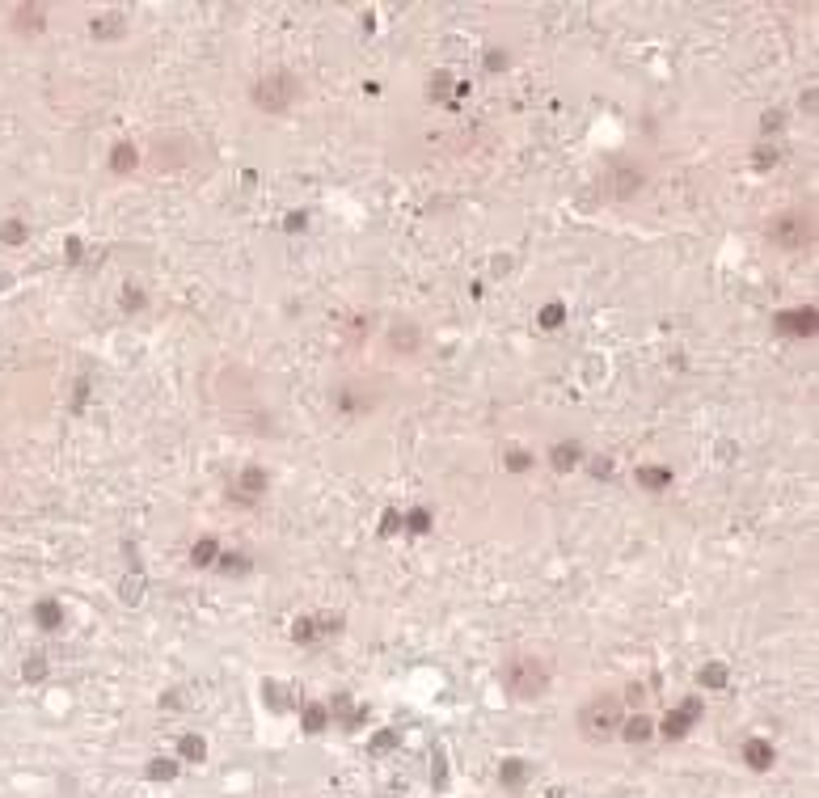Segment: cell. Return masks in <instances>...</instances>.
<instances>
[{"instance_id":"6da1fadb","label":"cell","mask_w":819,"mask_h":798,"mask_svg":"<svg viewBox=\"0 0 819 798\" xmlns=\"http://www.w3.org/2000/svg\"><path fill=\"white\" fill-rule=\"evenodd\" d=\"M503 689L515 701H536L549 689V672H545L541 659H515V663L503 668Z\"/></svg>"},{"instance_id":"7a4b0ae2","label":"cell","mask_w":819,"mask_h":798,"mask_svg":"<svg viewBox=\"0 0 819 798\" xmlns=\"http://www.w3.org/2000/svg\"><path fill=\"white\" fill-rule=\"evenodd\" d=\"M296 97H300V80H296L292 72H266V76L254 85V106H258V110H266V114H283V110H292V106H296Z\"/></svg>"},{"instance_id":"3957f363","label":"cell","mask_w":819,"mask_h":798,"mask_svg":"<svg viewBox=\"0 0 819 798\" xmlns=\"http://www.w3.org/2000/svg\"><path fill=\"white\" fill-rule=\"evenodd\" d=\"M621 723H625V714H621V701H617V697H596V701H587L583 714H579V731H583L591 744L612 739V735L621 731Z\"/></svg>"},{"instance_id":"277c9868","label":"cell","mask_w":819,"mask_h":798,"mask_svg":"<svg viewBox=\"0 0 819 798\" xmlns=\"http://www.w3.org/2000/svg\"><path fill=\"white\" fill-rule=\"evenodd\" d=\"M769 237H773V245H782V250H807V245L815 241L811 211H786V216H777L773 228H769Z\"/></svg>"},{"instance_id":"5b68a950","label":"cell","mask_w":819,"mask_h":798,"mask_svg":"<svg viewBox=\"0 0 819 798\" xmlns=\"http://www.w3.org/2000/svg\"><path fill=\"white\" fill-rule=\"evenodd\" d=\"M777 326L786 330V334H799V338H807V334H815V309L807 305V309H786V313H777Z\"/></svg>"},{"instance_id":"8992f818","label":"cell","mask_w":819,"mask_h":798,"mask_svg":"<svg viewBox=\"0 0 819 798\" xmlns=\"http://www.w3.org/2000/svg\"><path fill=\"white\" fill-rule=\"evenodd\" d=\"M266 486H271V477H266V469H258V465H250V469L241 473V481H237V498H245V503H254L258 494H266Z\"/></svg>"},{"instance_id":"52a82bcc","label":"cell","mask_w":819,"mask_h":798,"mask_svg":"<svg viewBox=\"0 0 819 798\" xmlns=\"http://www.w3.org/2000/svg\"><path fill=\"white\" fill-rule=\"evenodd\" d=\"M773 761H777V756H773V744H769V739H748V744H744V765H748V769L765 773V769H773Z\"/></svg>"},{"instance_id":"ba28073f","label":"cell","mask_w":819,"mask_h":798,"mask_svg":"<svg viewBox=\"0 0 819 798\" xmlns=\"http://www.w3.org/2000/svg\"><path fill=\"white\" fill-rule=\"evenodd\" d=\"M549 460H553V469L566 473V469H574V465L583 460V443H579V439H562V443L549 448Z\"/></svg>"},{"instance_id":"9c48e42d","label":"cell","mask_w":819,"mask_h":798,"mask_svg":"<svg viewBox=\"0 0 819 798\" xmlns=\"http://www.w3.org/2000/svg\"><path fill=\"white\" fill-rule=\"evenodd\" d=\"M617 735H621L625 744H646V739L655 735V723H651L646 714H634V718H625V723H621V731H617Z\"/></svg>"},{"instance_id":"30bf717a","label":"cell","mask_w":819,"mask_h":798,"mask_svg":"<svg viewBox=\"0 0 819 798\" xmlns=\"http://www.w3.org/2000/svg\"><path fill=\"white\" fill-rule=\"evenodd\" d=\"M693 723H697L693 714H684V710H672V714H667V718L659 723V735H663V739H684Z\"/></svg>"},{"instance_id":"8fae6325","label":"cell","mask_w":819,"mask_h":798,"mask_svg":"<svg viewBox=\"0 0 819 798\" xmlns=\"http://www.w3.org/2000/svg\"><path fill=\"white\" fill-rule=\"evenodd\" d=\"M34 621L51 634V630H59V625H63V608H59L55 600H38V604H34Z\"/></svg>"},{"instance_id":"7c38bea8","label":"cell","mask_w":819,"mask_h":798,"mask_svg":"<svg viewBox=\"0 0 819 798\" xmlns=\"http://www.w3.org/2000/svg\"><path fill=\"white\" fill-rule=\"evenodd\" d=\"M135 161H140V152H135V144H114V152H110V169L114 173H131L135 169Z\"/></svg>"},{"instance_id":"4fadbf2b","label":"cell","mask_w":819,"mask_h":798,"mask_svg":"<svg viewBox=\"0 0 819 798\" xmlns=\"http://www.w3.org/2000/svg\"><path fill=\"white\" fill-rule=\"evenodd\" d=\"M638 486H646V490H663V486H672V469L642 465V469H638Z\"/></svg>"},{"instance_id":"5bb4252c","label":"cell","mask_w":819,"mask_h":798,"mask_svg":"<svg viewBox=\"0 0 819 798\" xmlns=\"http://www.w3.org/2000/svg\"><path fill=\"white\" fill-rule=\"evenodd\" d=\"M216 558H220V549H216V541H211V536L195 541V549H190V562H195V566H211Z\"/></svg>"},{"instance_id":"9a60e30c","label":"cell","mask_w":819,"mask_h":798,"mask_svg":"<svg viewBox=\"0 0 819 798\" xmlns=\"http://www.w3.org/2000/svg\"><path fill=\"white\" fill-rule=\"evenodd\" d=\"M326 723H330V710H326V706H309V710H304V731H309V735H321Z\"/></svg>"},{"instance_id":"2e32d148","label":"cell","mask_w":819,"mask_h":798,"mask_svg":"<svg viewBox=\"0 0 819 798\" xmlns=\"http://www.w3.org/2000/svg\"><path fill=\"white\" fill-rule=\"evenodd\" d=\"M524 778H528L524 761H503V769H498V782L503 786H524Z\"/></svg>"},{"instance_id":"e0dca14e","label":"cell","mask_w":819,"mask_h":798,"mask_svg":"<svg viewBox=\"0 0 819 798\" xmlns=\"http://www.w3.org/2000/svg\"><path fill=\"white\" fill-rule=\"evenodd\" d=\"M17 30H42V8L38 4H21L17 8Z\"/></svg>"},{"instance_id":"ac0fdd59","label":"cell","mask_w":819,"mask_h":798,"mask_svg":"<svg viewBox=\"0 0 819 798\" xmlns=\"http://www.w3.org/2000/svg\"><path fill=\"white\" fill-rule=\"evenodd\" d=\"M536 321H541V330H558V326L566 321V305H558V300H553V305H545Z\"/></svg>"},{"instance_id":"d6986e66","label":"cell","mask_w":819,"mask_h":798,"mask_svg":"<svg viewBox=\"0 0 819 798\" xmlns=\"http://www.w3.org/2000/svg\"><path fill=\"white\" fill-rule=\"evenodd\" d=\"M178 752H182V761H203V756H207V744H203L199 735H182Z\"/></svg>"},{"instance_id":"ffe728a7","label":"cell","mask_w":819,"mask_h":798,"mask_svg":"<svg viewBox=\"0 0 819 798\" xmlns=\"http://www.w3.org/2000/svg\"><path fill=\"white\" fill-rule=\"evenodd\" d=\"M148 778L152 782H169V778H178V765L165 761V756H156V761H148Z\"/></svg>"},{"instance_id":"44dd1931","label":"cell","mask_w":819,"mask_h":798,"mask_svg":"<svg viewBox=\"0 0 819 798\" xmlns=\"http://www.w3.org/2000/svg\"><path fill=\"white\" fill-rule=\"evenodd\" d=\"M701 685H706V689H722V685H727V668H722V663H706V668H701Z\"/></svg>"},{"instance_id":"7402d4cb","label":"cell","mask_w":819,"mask_h":798,"mask_svg":"<svg viewBox=\"0 0 819 798\" xmlns=\"http://www.w3.org/2000/svg\"><path fill=\"white\" fill-rule=\"evenodd\" d=\"M406 528L410 532H431V511H426V507H414V511L406 515Z\"/></svg>"},{"instance_id":"603a6c76","label":"cell","mask_w":819,"mask_h":798,"mask_svg":"<svg viewBox=\"0 0 819 798\" xmlns=\"http://www.w3.org/2000/svg\"><path fill=\"white\" fill-rule=\"evenodd\" d=\"M292 638H296V642H313V638H317V621H313V617H300V621L292 625Z\"/></svg>"},{"instance_id":"cb8c5ba5","label":"cell","mask_w":819,"mask_h":798,"mask_svg":"<svg viewBox=\"0 0 819 798\" xmlns=\"http://www.w3.org/2000/svg\"><path fill=\"white\" fill-rule=\"evenodd\" d=\"M0 241H8V245H21V241H25V224H21V220H8V224L0 228Z\"/></svg>"},{"instance_id":"d4e9b609","label":"cell","mask_w":819,"mask_h":798,"mask_svg":"<svg viewBox=\"0 0 819 798\" xmlns=\"http://www.w3.org/2000/svg\"><path fill=\"white\" fill-rule=\"evenodd\" d=\"M21 676H25V680H42V676H47V659H42V655H30L25 668H21Z\"/></svg>"},{"instance_id":"484cf974","label":"cell","mask_w":819,"mask_h":798,"mask_svg":"<svg viewBox=\"0 0 819 798\" xmlns=\"http://www.w3.org/2000/svg\"><path fill=\"white\" fill-rule=\"evenodd\" d=\"M507 469L511 473H524V469H532V456L524 448H515V452H507Z\"/></svg>"},{"instance_id":"4316f807","label":"cell","mask_w":819,"mask_h":798,"mask_svg":"<svg viewBox=\"0 0 819 798\" xmlns=\"http://www.w3.org/2000/svg\"><path fill=\"white\" fill-rule=\"evenodd\" d=\"M216 562H220V570H224V575H233V570L241 575V570H245V558H241V553H220Z\"/></svg>"},{"instance_id":"83f0119b","label":"cell","mask_w":819,"mask_h":798,"mask_svg":"<svg viewBox=\"0 0 819 798\" xmlns=\"http://www.w3.org/2000/svg\"><path fill=\"white\" fill-rule=\"evenodd\" d=\"M93 34H123V25H118V17H101V21H93Z\"/></svg>"},{"instance_id":"f1b7e54d","label":"cell","mask_w":819,"mask_h":798,"mask_svg":"<svg viewBox=\"0 0 819 798\" xmlns=\"http://www.w3.org/2000/svg\"><path fill=\"white\" fill-rule=\"evenodd\" d=\"M414 343H418V334H414L410 326H406V330H393V347H406V351H414Z\"/></svg>"},{"instance_id":"f546056e","label":"cell","mask_w":819,"mask_h":798,"mask_svg":"<svg viewBox=\"0 0 819 798\" xmlns=\"http://www.w3.org/2000/svg\"><path fill=\"white\" fill-rule=\"evenodd\" d=\"M486 68H490V72L507 68V51H486Z\"/></svg>"},{"instance_id":"4dcf8cb0","label":"cell","mask_w":819,"mask_h":798,"mask_svg":"<svg viewBox=\"0 0 819 798\" xmlns=\"http://www.w3.org/2000/svg\"><path fill=\"white\" fill-rule=\"evenodd\" d=\"M262 697L271 701V710H283V697H279V685H262Z\"/></svg>"},{"instance_id":"1f68e13d","label":"cell","mask_w":819,"mask_h":798,"mask_svg":"<svg viewBox=\"0 0 819 798\" xmlns=\"http://www.w3.org/2000/svg\"><path fill=\"white\" fill-rule=\"evenodd\" d=\"M393 744H398V731H385V735H376V739H372V748H376V752H389Z\"/></svg>"},{"instance_id":"d6a6232c","label":"cell","mask_w":819,"mask_h":798,"mask_svg":"<svg viewBox=\"0 0 819 798\" xmlns=\"http://www.w3.org/2000/svg\"><path fill=\"white\" fill-rule=\"evenodd\" d=\"M443 93H448V72L431 76V97H443Z\"/></svg>"},{"instance_id":"836d02e7","label":"cell","mask_w":819,"mask_h":798,"mask_svg":"<svg viewBox=\"0 0 819 798\" xmlns=\"http://www.w3.org/2000/svg\"><path fill=\"white\" fill-rule=\"evenodd\" d=\"M782 123H786V114H782V110H769V114H765V123H760V127H765V131H777V127H782Z\"/></svg>"},{"instance_id":"e575fe53","label":"cell","mask_w":819,"mask_h":798,"mask_svg":"<svg viewBox=\"0 0 819 798\" xmlns=\"http://www.w3.org/2000/svg\"><path fill=\"white\" fill-rule=\"evenodd\" d=\"M123 309H144V296H140V288H127V296H123Z\"/></svg>"},{"instance_id":"d590c367","label":"cell","mask_w":819,"mask_h":798,"mask_svg":"<svg viewBox=\"0 0 819 798\" xmlns=\"http://www.w3.org/2000/svg\"><path fill=\"white\" fill-rule=\"evenodd\" d=\"M398 524H402V515H398V511H385V520H381V532H398Z\"/></svg>"},{"instance_id":"8d00e7d4","label":"cell","mask_w":819,"mask_h":798,"mask_svg":"<svg viewBox=\"0 0 819 798\" xmlns=\"http://www.w3.org/2000/svg\"><path fill=\"white\" fill-rule=\"evenodd\" d=\"M680 710H684V714H693V718H701V710H706V701H701V697H689V701H684Z\"/></svg>"},{"instance_id":"74e56055","label":"cell","mask_w":819,"mask_h":798,"mask_svg":"<svg viewBox=\"0 0 819 798\" xmlns=\"http://www.w3.org/2000/svg\"><path fill=\"white\" fill-rule=\"evenodd\" d=\"M288 228H292V233L304 228V211H292V216H288Z\"/></svg>"}]
</instances>
